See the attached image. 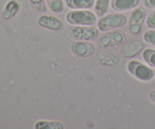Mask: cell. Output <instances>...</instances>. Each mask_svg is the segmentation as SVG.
<instances>
[{"label":"cell","mask_w":155,"mask_h":129,"mask_svg":"<svg viewBox=\"0 0 155 129\" xmlns=\"http://www.w3.org/2000/svg\"><path fill=\"white\" fill-rule=\"evenodd\" d=\"M66 21L69 24L77 26H92L96 24V16L92 11L77 9L68 12Z\"/></svg>","instance_id":"1"},{"label":"cell","mask_w":155,"mask_h":129,"mask_svg":"<svg viewBox=\"0 0 155 129\" xmlns=\"http://www.w3.org/2000/svg\"><path fill=\"white\" fill-rule=\"evenodd\" d=\"M30 2L33 5H38L40 4L43 0H30Z\"/></svg>","instance_id":"23"},{"label":"cell","mask_w":155,"mask_h":129,"mask_svg":"<svg viewBox=\"0 0 155 129\" xmlns=\"http://www.w3.org/2000/svg\"><path fill=\"white\" fill-rule=\"evenodd\" d=\"M69 34L77 40H94L99 36V30L92 26H76L70 29Z\"/></svg>","instance_id":"4"},{"label":"cell","mask_w":155,"mask_h":129,"mask_svg":"<svg viewBox=\"0 0 155 129\" xmlns=\"http://www.w3.org/2000/svg\"><path fill=\"white\" fill-rule=\"evenodd\" d=\"M147 15V10L143 6L135 8L134 10L132 12L131 16L130 18V23H142L145 21V18Z\"/></svg>","instance_id":"12"},{"label":"cell","mask_w":155,"mask_h":129,"mask_svg":"<svg viewBox=\"0 0 155 129\" xmlns=\"http://www.w3.org/2000/svg\"><path fill=\"white\" fill-rule=\"evenodd\" d=\"M38 24L40 27L52 30H61L63 26L62 21L57 17L51 15H42L38 19Z\"/></svg>","instance_id":"7"},{"label":"cell","mask_w":155,"mask_h":129,"mask_svg":"<svg viewBox=\"0 0 155 129\" xmlns=\"http://www.w3.org/2000/svg\"><path fill=\"white\" fill-rule=\"evenodd\" d=\"M34 128L36 129H64V124L61 121H38L35 124Z\"/></svg>","instance_id":"11"},{"label":"cell","mask_w":155,"mask_h":129,"mask_svg":"<svg viewBox=\"0 0 155 129\" xmlns=\"http://www.w3.org/2000/svg\"><path fill=\"white\" fill-rule=\"evenodd\" d=\"M127 68L130 74L141 81L149 82L155 77V73L151 67L142 63L140 61H130L127 64Z\"/></svg>","instance_id":"2"},{"label":"cell","mask_w":155,"mask_h":129,"mask_svg":"<svg viewBox=\"0 0 155 129\" xmlns=\"http://www.w3.org/2000/svg\"><path fill=\"white\" fill-rule=\"evenodd\" d=\"M127 17L122 13H112L101 17L97 23L98 30L101 32H107L110 30L124 27L127 23Z\"/></svg>","instance_id":"3"},{"label":"cell","mask_w":155,"mask_h":129,"mask_svg":"<svg viewBox=\"0 0 155 129\" xmlns=\"http://www.w3.org/2000/svg\"><path fill=\"white\" fill-rule=\"evenodd\" d=\"M95 2V0H65L66 5L71 9L92 8Z\"/></svg>","instance_id":"9"},{"label":"cell","mask_w":155,"mask_h":129,"mask_svg":"<svg viewBox=\"0 0 155 129\" xmlns=\"http://www.w3.org/2000/svg\"><path fill=\"white\" fill-rule=\"evenodd\" d=\"M154 80H155V77H154Z\"/></svg>","instance_id":"25"},{"label":"cell","mask_w":155,"mask_h":129,"mask_svg":"<svg viewBox=\"0 0 155 129\" xmlns=\"http://www.w3.org/2000/svg\"><path fill=\"white\" fill-rule=\"evenodd\" d=\"M110 37H111L112 41H113V44L114 45H119V44H122L127 40V37L126 35L122 30H117L114 31L110 32Z\"/></svg>","instance_id":"15"},{"label":"cell","mask_w":155,"mask_h":129,"mask_svg":"<svg viewBox=\"0 0 155 129\" xmlns=\"http://www.w3.org/2000/svg\"><path fill=\"white\" fill-rule=\"evenodd\" d=\"M110 0H96L95 3V12L97 16L102 17L107 13Z\"/></svg>","instance_id":"13"},{"label":"cell","mask_w":155,"mask_h":129,"mask_svg":"<svg viewBox=\"0 0 155 129\" xmlns=\"http://www.w3.org/2000/svg\"><path fill=\"white\" fill-rule=\"evenodd\" d=\"M47 2H48V1H51V0H46Z\"/></svg>","instance_id":"24"},{"label":"cell","mask_w":155,"mask_h":129,"mask_svg":"<svg viewBox=\"0 0 155 129\" xmlns=\"http://www.w3.org/2000/svg\"><path fill=\"white\" fill-rule=\"evenodd\" d=\"M149 97H150V100H151V101L154 104H155V89L153 90H151V92H150Z\"/></svg>","instance_id":"22"},{"label":"cell","mask_w":155,"mask_h":129,"mask_svg":"<svg viewBox=\"0 0 155 129\" xmlns=\"http://www.w3.org/2000/svg\"><path fill=\"white\" fill-rule=\"evenodd\" d=\"M145 4L149 8H155V0H145Z\"/></svg>","instance_id":"21"},{"label":"cell","mask_w":155,"mask_h":129,"mask_svg":"<svg viewBox=\"0 0 155 129\" xmlns=\"http://www.w3.org/2000/svg\"><path fill=\"white\" fill-rule=\"evenodd\" d=\"M142 27L141 23H130L129 25V30L132 34H138L142 30Z\"/></svg>","instance_id":"20"},{"label":"cell","mask_w":155,"mask_h":129,"mask_svg":"<svg viewBox=\"0 0 155 129\" xmlns=\"http://www.w3.org/2000/svg\"><path fill=\"white\" fill-rule=\"evenodd\" d=\"M143 39L147 43L155 46V29H150L145 32Z\"/></svg>","instance_id":"18"},{"label":"cell","mask_w":155,"mask_h":129,"mask_svg":"<svg viewBox=\"0 0 155 129\" xmlns=\"http://www.w3.org/2000/svg\"><path fill=\"white\" fill-rule=\"evenodd\" d=\"M145 48V44L142 40H133L124 44L120 48V53L124 58L131 59L139 55Z\"/></svg>","instance_id":"5"},{"label":"cell","mask_w":155,"mask_h":129,"mask_svg":"<svg viewBox=\"0 0 155 129\" xmlns=\"http://www.w3.org/2000/svg\"><path fill=\"white\" fill-rule=\"evenodd\" d=\"M140 0H112L110 5L117 12L131 10L139 5Z\"/></svg>","instance_id":"8"},{"label":"cell","mask_w":155,"mask_h":129,"mask_svg":"<svg viewBox=\"0 0 155 129\" xmlns=\"http://www.w3.org/2000/svg\"><path fill=\"white\" fill-rule=\"evenodd\" d=\"M142 58L144 61L151 68H155V49L147 48L142 52Z\"/></svg>","instance_id":"14"},{"label":"cell","mask_w":155,"mask_h":129,"mask_svg":"<svg viewBox=\"0 0 155 129\" xmlns=\"http://www.w3.org/2000/svg\"><path fill=\"white\" fill-rule=\"evenodd\" d=\"M48 8L54 13H60L64 10V3L62 0H51L47 2Z\"/></svg>","instance_id":"16"},{"label":"cell","mask_w":155,"mask_h":129,"mask_svg":"<svg viewBox=\"0 0 155 129\" xmlns=\"http://www.w3.org/2000/svg\"><path fill=\"white\" fill-rule=\"evenodd\" d=\"M146 25L148 28L154 29L155 28V9L148 15L146 18Z\"/></svg>","instance_id":"19"},{"label":"cell","mask_w":155,"mask_h":129,"mask_svg":"<svg viewBox=\"0 0 155 129\" xmlns=\"http://www.w3.org/2000/svg\"><path fill=\"white\" fill-rule=\"evenodd\" d=\"M71 50L78 57H89L95 53V46L92 42L88 41H78L71 45Z\"/></svg>","instance_id":"6"},{"label":"cell","mask_w":155,"mask_h":129,"mask_svg":"<svg viewBox=\"0 0 155 129\" xmlns=\"http://www.w3.org/2000/svg\"><path fill=\"white\" fill-rule=\"evenodd\" d=\"M20 10V4L17 0H10L6 4L3 11V18L5 19H10L12 17L15 16Z\"/></svg>","instance_id":"10"},{"label":"cell","mask_w":155,"mask_h":129,"mask_svg":"<svg viewBox=\"0 0 155 129\" xmlns=\"http://www.w3.org/2000/svg\"><path fill=\"white\" fill-rule=\"evenodd\" d=\"M98 46L101 49H105L107 47L113 46V41L110 37V33H106V34L101 36L98 41Z\"/></svg>","instance_id":"17"}]
</instances>
